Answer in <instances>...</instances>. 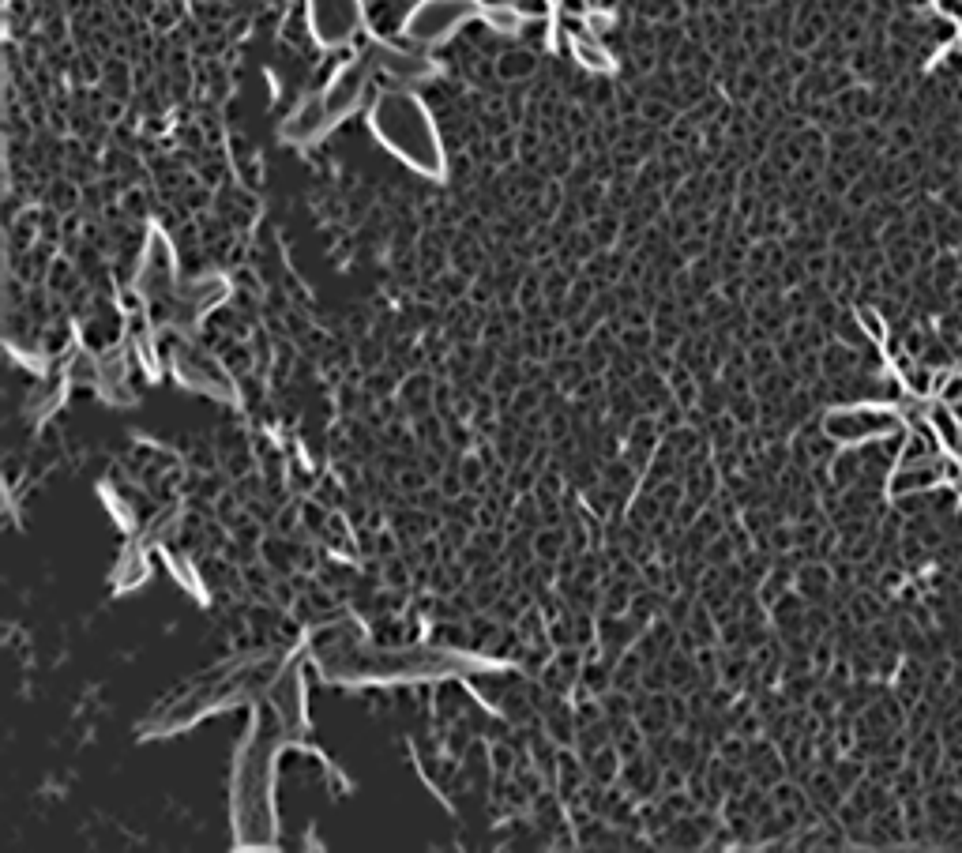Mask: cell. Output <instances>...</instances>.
Returning <instances> with one entry per match:
<instances>
[{"label": "cell", "mask_w": 962, "mask_h": 853, "mask_svg": "<svg viewBox=\"0 0 962 853\" xmlns=\"http://www.w3.org/2000/svg\"><path fill=\"white\" fill-rule=\"evenodd\" d=\"M290 745V729L267 699H256L249 729L237 745L230 778V820L237 846L267 850L279 838V808H275V778H279L282 748Z\"/></svg>", "instance_id": "1"}, {"label": "cell", "mask_w": 962, "mask_h": 853, "mask_svg": "<svg viewBox=\"0 0 962 853\" xmlns=\"http://www.w3.org/2000/svg\"><path fill=\"white\" fill-rule=\"evenodd\" d=\"M369 132L395 162H403L410 173L425 181H444L448 173V151L444 136L436 128L433 109L421 102L410 87H384L369 102Z\"/></svg>", "instance_id": "2"}, {"label": "cell", "mask_w": 962, "mask_h": 853, "mask_svg": "<svg viewBox=\"0 0 962 853\" xmlns=\"http://www.w3.org/2000/svg\"><path fill=\"white\" fill-rule=\"evenodd\" d=\"M279 666L282 662H267V658L222 662L211 673H203L200 681L185 688L177 699H170L162 711L151 714V722L143 726V733L166 737V733H177V729H188L192 722H200L203 714L226 711V707H237V703H256L267 692L271 677L279 673Z\"/></svg>", "instance_id": "3"}, {"label": "cell", "mask_w": 962, "mask_h": 853, "mask_svg": "<svg viewBox=\"0 0 962 853\" xmlns=\"http://www.w3.org/2000/svg\"><path fill=\"white\" fill-rule=\"evenodd\" d=\"M373 87H376L373 57H369V49L361 46L331 72V79H327L320 91H312V98H316V106L324 113L327 128H339L342 121L354 117L357 109H365L373 102L376 98Z\"/></svg>", "instance_id": "4"}, {"label": "cell", "mask_w": 962, "mask_h": 853, "mask_svg": "<svg viewBox=\"0 0 962 853\" xmlns=\"http://www.w3.org/2000/svg\"><path fill=\"white\" fill-rule=\"evenodd\" d=\"M485 0H418L403 16V38L421 49H436L451 42L466 23L481 19Z\"/></svg>", "instance_id": "5"}, {"label": "cell", "mask_w": 962, "mask_h": 853, "mask_svg": "<svg viewBox=\"0 0 962 853\" xmlns=\"http://www.w3.org/2000/svg\"><path fill=\"white\" fill-rule=\"evenodd\" d=\"M902 425L895 403H861V406H838L823 418V436L835 440L838 448H861L872 440L899 436Z\"/></svg>", "instance_id": "6"}, {"label": "cell", "mask_w": 962, "mask_h": 853, "mask_svg": "<svg viewBox=\"0 0 962 853\" xmlns=\"http://www.w3.org/2000/svg\"><path fill=\"white\" fill-rule=\"evenodd\" d=\"M369 57H373L376 79H384V87H410L418 91L425 83H433L440 76L433 49H421L414 42H388V38H369L365 42Z\"/></svg>", "instance_id": "7"}, {"label": "cell", "mask_w": 962, "mask_h": 853, "mask_svg": "<svg viewBox=\"0 0 962 853\" xmlns=\"http://www.w3.org/2000/svg\"><path fill=\"white\" fill-rule=\"evenodd\" d=\"M305 27L320 49L354 46L365 31V0H305Z\"/></svg>", "instance_id": "8"}, {"label": "cell", "mask_w": 962, "mask_h": 853, "mask_svg": "<svg viewBox=\"0 0 962 853\" xmlns=\"http://www.w3.org/2000/svg\"><path fill=\"white\" fill-rule=\"evenodd\" d=\"M177 282H181L177 249H173V241L162 230H151L147 233V245H143L140 267H136V294L147 305H162V301L173 297Z\"/></svg>", "instance_id": "9"}, {"label": "cell", "mask_w": 962, "mask_h": 853, "mask_svg": "<svg viewBox=\"0 0 962 853\" xmlns=\"http://www.w3.org/2000/svg\"><path fill=\"white\" fill-rule=\"evenodd\" d=\"M260 699H267V703L275 707L282 726L290 729V737H297V733L305 729V722H309V699H305V669H301V658H286Z\"/></svg>", "instance_id": "10"}, {"label": "cell", "mask_w": 962, "mask_h": 853, "mask_svg": "<svg viewBox=\"0 0 962 853\" xmlns=\"http://www.w3.org/2000/svg\"><path fill=\"white\" fill-rule=\"evenodd\" d=\"M170 361H173V373H177V380H181L185 388H196L203 391V395H215V399H233V395H237L226 369H222L211 354H203L200 346L177 342L170 350Z\"/></svg>", "instance_id": "11"}, {"label": "cell", "mask_w": 962, "mask_h": 853, "mask_svg": "<svg viewBox=\"0 0 962 853\" xmlns=\"http://www.w3.org/2000/svg\"><path fill=\"white\" fill-rule=\"evenodd\" d=\"M230 294V282L222 275H200V279H181L173 297L166 301L173 309V320H200L203 312H211L215 305H222Z\"/></svg>", "instance_id": "12"}, {"label": "cell", "mask_w": 962, "mask_h": 853, "mask_svg": "<svg viewBox=\"0 0 962 853\" xmlns=\"http://www.w3.org/2000/svg\"><path fill=\"white\" fill-rule=\"evenodd\" d=\"M587 19H568V53H572L575 61L583 64L587 72H598V76H613L617 72V61H613V53H609L606 46H602V38L598 34H590L587 27H583Z\"/></svg>", "instance_id": "13"}, {"label": "cell", "mask_w": 962, "mask_h": 853, "mask_svg": "<svg viewBox=\"0 0 962 853\" xmlns=\"http://www.w3.org/2000/svg\"><path fill=\"white\" fill-rule=\"evenodd\" d=\"M929 429H932V436H936V444H940V451H944V455H955V459H962V418L955 414V406L936 403V399H932Z\"/></svg>", "instance_id": "14"}, {"label": "cell", "mask_w": 962, "mask_h": 853, "mask_svg": "<svg viewBox=\"0 0 962 853\" xmlns=\"http://www.w3.org/2000/svg\"><path fill=\"white\" fill-rule=\"evenodd\" d=\"M481 23L493 34H519L530 23V16L519 8V0H489L481 8Z\"/></svg>", "instance_id": "15"}, {"label": "cell", "mask_w": 962, "mask_h": 853, "mask_svg": "<svg viewBox=\"0 0 962 853\" xmlns=\"http://www.w3.org/2000/svg\"><path fill=\"white\" fill-rule=\"evenodd\" d=\"M143 560H147V557H143V545H132V549L125 553V560H121L117 575H113V583H117V587H125V590L140 587L143 579H147V572H151Z\"/></svg>", "instance_id": "16"}, {"label": "cell", "mask_w": 962, "mask_h": 853, "mask_svg": "<svg viewBox=\"0 0 962 853\" xmlns=\"http://www.w3.org/2000/svg\"><path fill=\"white\" fill-rule=\"evenodd\" d=\"M932 399L947 406H962V369H936V384H932Z\"/></svg>", "instance_id": "17"}, {"label": "cell", "mask_w": 962, "mask_h": 853, "mask_svg": "<svg viewBox=\"0 0 962 853\" xmlns=\"http://www.w3.org/2000/svg\"><path fill=\"white\" fill-rule=\"evenodd\" d=\"M857 320H861V331L869 335L876 346H887V324H884V316L876 309H857Z\"/></svg>", "instance_id": "18"}]
</instances>
